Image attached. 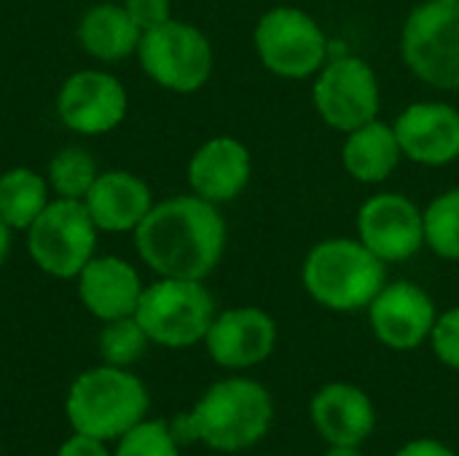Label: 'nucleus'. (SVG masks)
<instances>
[{"mask_svg":"<svg viewBox=\"0 0 459 456\" xmlns=\"http://www.w3.org/2000/svg\"><path fill=\"white\" fill-rule=\"evenodd\" d=\"M226 237L218 204L180 194L151 207L134 231V250L156 277L204 282L226 253Z\"/></svg>","mask_w":459,"mask_h":456,"instance_id":"obj_1","label":"nucleus"},{"mask_svg":"<svg viewBox=\"0 0 459 456\" xmlns=\"http://www.w3.org/2000/svg\"><path fill=\"white\" fill-rule=\"evenodd\" d=\"M274 403L264 384L242 376L215 382L199 403L169 422L178 443L202 441L215 452H245L253 449L272 427Z\"/></svg>","mask_w":459,"mask_h":456,"instance_id":"obj_2","label":"nucleus"},{"mask_svg":"<svg viewBox=\"0 0 459 456\" xmlns=\"http://www.w3.org/2000/svg\"><path fill=\"white\" fill-rule=\"evenodd\" d=\"M301 285L309 298L331 312L350 314L368 309L387 285V263L358 237L320 239L301 263Z\"/></svg>","mask_w":459,"mask_h":456,"instance_id":"obj_3","label":"nucleus"},{"mask_svg":"<svg viewBox=\"0 0 459 456\" xmlns=\"http://www.w3.org/2000/svg\"><path fill=\"white\" fill-rule=\"evenodd\" d=\"M148 390L126 368L102 366L81 374L67 395V419L75 433L113 441L143 422Z\"/></svg>","mask_w":459,"mask_h":456,"instance_id":"obj_4","label":"nucleus"},{"mask_svg":"<svg viewBox=\"0 0 459 456\" xmlns=\"http://www.w3.org/2000/svg\"><path fill=\"white\" fill-rule=\"evenodd\" d=\"M253 48L266 73L285 81H307L331 56L323 24L304 8L274 5L255 22Z\"/></svg>","mask_w":459,"mask_h":456,"instance_id":"obj_5","label":"nucleus"},{"mask_svg":"<svg viewBox=\"0 0 459 456\" xmlns=\"http://www.w3.org/2000/svg\"><path fill=\"white\" fill-rule=\"evenodd\" d=\"M215 314V298L202 280L175 277H159L145 285L134 312L148 339L167 349H186L204 341Z\"/></svg>","mask_w":459,"mask_h":456,"instance_id":"obj_6","label":"nucleus"},{"mask_svg":"<svg viewBox=\"0 0 459 456\" xmlns=\"http://www.w3.org/2000/svg\"><path fill=\"white\" fill-rule=\"evenodd\" d=\"M401 56L414 78L459 91V0H422L403 22Z\"/></svg>","mask_w":459,"mask_h":456,"instance_id":"obj_7","label":"nucleus"},{"mask_svg":"<svg viewBox=\"0 0 459 456\" xmlns=\"http://www.w3.org/2000/svg\"><path fill=\"white\" fill-rule=\"evenodd\" d=\"M134 56L143 73L172 94H194L204 89L215 67L210 38L196 24L175 16L143 32Z\"/></svg>","mask_w":459,"mask_h":456,"instance_id":"obj_8","label":"nucleus"},{"mask_svg":"<svg viewBox=\"0 0 459 456\" xmlns=\"http://www.w3.org/2000/svg\"><path fill=\"white\" fill-rule=\"evenodd\" d=\"M24 234L27 255L43 274L54 280H75L97 255V237L102 231L83 202L54 196Z\"/></svg>","mask_w":459,"mask_h":456,"instance_id":"obj_9","label":"nucleus"},{"mask_svg":"<svg viewBox=\"0 0 459 456\" xmlns=\"http://www.w3.org/2000/svg\"><path fill=\"white\" fill-rule=\"evenodd\" d=\"M312 105L323 124L347 134L379 118V78L374 67L358 54L328 56V62L312 78Z\"/></svg>","mask_w":459,"mask_h":456,"instance_id":"obj_10","label":"nucleus"},{"mask_svg":"<svg viewBox=\"0 0 459 456\" xmlns=\"http://www.w3.org/2000/svg\"><path fill=\"white\" fill-rule=\"evenodd\" d=\"M129 113L126 86L108 70H78L56 91V116L62 126L83 137H100L124 124Z\"/></svg>","mask_w":459,"mask_h":456,"instance_id":"obj_11","label":"nucleus"},{"mask_svg":"<svg viewBox=\"0 0 459 456\" xmlns=\"http://www.w3.org/2000/svg\"><path fill=\"white\" fill-rule=\"evenodd\" d=\"M358 239L387 266L406 263L425 247L422 207L398 191L374 194L358 210Z\"/></svg>","mask_w":459,"mask_h":456,"instance_id":"obj_12","label":"nucleus"},{"mask_svg":"<svg viewBox=\"0 0 459 456\" xmlns=\"http://www.w3.org/2000/svg\"><path fill=\"white\" fill-rule=\"evenodd\" d=\"M366 312L377 341L393 352H411L430 341L438 320L430 293L409 280L387 282Z\"/></svg>","mask_w":459,"mask_h":456,"instance_id":"obj_13","label":"nucleus"},{"mask_svg":"<svg viewBox=\"0 0 459 456\" xmlns=\"http://www.w3.org/2000/svg\"><path fill=\"white\" fill-rule=\"evenodd\" d=\"M204 347L215 366L245 371L272 357L277 347V323L261 306H234L215 314Z\"/></svg>","mask_w":459,"mask_h":456,"instance_id":"obj_14","label":"nucleus"},{"mask_svg":"<svg viewBox=\"0 0 459 456\" xmlns=\"http://www.w3.org/2000/svg\"><path fill=\"white\" fill-rule=\"evenodd\" d=\"M403 159L422 167H449L459 159V110L441 99L406 105L395 124Z\"/></svg>","mask_w":459,"mask_h":456,"instance_id":"obj_15","label":"nucleus"},{"mask_svg":"<svg viewBox=\"0 0 459 456\" xmlns=\"http://www.w3.org/2000/svg\"><path fill=\"white\" fill-rule=\"evenodd\" d=\"M253 177V156L250 148L231 137L218 134L202 142L186 167V180L191 194L210 204H229L234 202Z\"/></svg>","mask_w":459,"mask_h":456,"instance_id":"obj_16","label":"nucleus"},{"mask_svg":"<svg viewBox=\"0 0 459 456\" xmlns=\"http://www.w3.org/2000/svg\"><path fill=\"white\" fill-rule=\"evenodd\" d=\"M309 419L328 446H360L377 430L374 400L347 382L320 387L309 400Z\"/></svg>","mask_w":459,"mask_h":456,"instance_id":"obj_17","label":"nucleus"},{"mask_svg":"<svg viewBox=\"0 0 459 456\" xmlns=\"http://www.w3.org/2000/svg\"><path fill=\"white\" fill-rule=\"evenodd\" d=\"M91 220L105 234H134L156 204L151 185L129 169H105L83 199Z\"/></svg>","mask_w":459,"mask_h":456,"instance_id":"obj_18","label":"nucleus"},{"mask_svg":"<svg viewBox=\"0 0 459 456\" xmlns=\"http://www.w3.org/2000/svg\"><path fill=\"white\" fill-rule=\"evenodd\" d=\"M75 282L81 304L102 323L132 317L145 290L137 269L118 255H94Z\"/></svg>","mask_w":459,"mask_h":456,"instance_id":"obj_19","label":"nucleus"},{"mask_svg":"<svg viewBox=\"0 0 459 456\" xmlns=\"http://www.w3.org/2000/svg\"><path fill=\"white\" fill-rule=\"evenodd\" d=\"M403 153L395 137L393 124L374 118L352 132L344 134L342 145V167L344 172L363 185H379L390 180V175L398 169Z\"/></svg>","mask_w":459,"mask_h":456,"instance_id":"obj_20","label":"nucleus"},{"mask_svg":"<svg viewBox=\"0 0 459 456\" xmlns=\"http://www.w3.org/2000/svg\"><path fill=\"white\" fill-rule=\"evenodd\" d=\"M78 46L97 62H121L137 54L143 30L121 3H94L75 27Z\"/></svg>","mask_w":459,"mask_h":456,"instance_id":"obj_21","label":"nucleus"},{"mask_svg":"<svg viewBox=\"0 0 459 456\" xmlns=\"http://www.w3.org/2000/svg\"><path fill=\"white\" fill-rule=\"evenodd\" d=\"M51 199L46 175L32 167H11L0 175V218L13 231H27Z\"/></svg>","mask_w":459,"mask_h":456,"instance_id":"obj_22","label":"nucleus"},{"mask_svg":"<svg viewBox=\"0 0 459 456\" xmlns=\"http://www.w3.org/2000/svg\"><path fill=\"white\" fill-rule=\"evenodd\" d=\"M97 175H100V167H97L94 156L81 145H67V148L56 151L46 169L51 194L59 199H78V202L86 199Z\"/></svg>","mask_w":459,"mask_h":456,"instance_id":"obj_23","label":"nucleus"},{"mask_svg":"<svg viewBox=\"0 0 459 456\" xmlns=\"http://www.w3.org/2000/svg\"><path fill=\"white\" fill-rule=\"evenodd\" d=\"M425 247L444 261H459V188L438 194L422 210Z\"/></svg>","mask_w":459,"mask_h":456,"instance_id":"obj_24","label":"nucleus"},{"mask_svg":"<svg viewBox=\"0 0 459 456\" xmlns=\"http://www.w3.org/2000/svg\"><path fill=\"white\" fill-rule=\"evenodd\" d=\"M148 344H151V339L134 314L105 323V328L100 333V355L105 357L108 366H116V368H126V366L137 363Z\"/></svg>","mask_w":459,"mask_h":456,"instance_id":"obj_25","label":"nucleus"},{"mask_svg":"<svg viewBox=\"0 0 459 456\" xmlns=\"http://www.w3.org/2000/svg\"><path fill=\"white\" fill-rule=\"evenodd\" d=\"M178 441L167 422H140L126 435H121V443L116 456H180Z\"/></svg>","mask_w":459,"mask_h":456,"instance_id":"obj_26","label":"nucleus"},{"mask_svg":"<svg viewBox=\"0 0 459 456\" xmlns=\"http://www.w3.org/2000/svg\"><path fill=\"white\" fill-rule=\"evenodd\" d=\"M430 344L436 357L446 368L459 371V306H452L444 314H438L436 328L430 333Z\"/></svg>","mask_w":459,"mask_h":456,"instance_id":"obj_27","label":"nucleus"},{"mask_svg":"<svg viewBox=\"0 0 459 456\" xmlns=\"http://www.w3.org/2000/svg\"><path fill=\"white\" fill-rule=\"evenodd\" d=\"M121 5L143 32L172 19V0H121Z\"/></svg>","mask_w":459,"mask_h":456,"instance_id":"obj_28","label":"nucleus"},{"mask_svg":"<svg viewBox=\"0 0 459 456\" xmlns=\"http://www.w3.org/2000/svg\"><path fill=\"white\" fill-rule=\"evenodd\" d=\"M56 456H110L105 449V441L100 438H91V435H83V433H75L67 443H62L59 454Z\"/></svg>","mask_w":459,"mask_h":456,"instance_id":"obj_29","label":"nucleus"},{"mask_svg":"<svg viewBox=\"0 0 459 456\" xmlns=\"http://www.w3.org/2000/svg\"><path fill=\"white\" fill-rule=\"evenodd\" d=\"M395 456H457L446 443L436 441V438H417V441H409L403 443Z\"/></svg>","mask_w":459,"mask_h":456,"instance_id":"obj_30","label":"nucleus"},{"mask_svg":"<svg viewBox=\"0 0 459 456\" xmlns=\"http://www.w3.org/2000/svg\"><path fill=\"white\" fill-rule=\"evenodd\" d=\"M11 234H13V228L0 218V266L5 263V258L11 253Z\"/></svg>","mask_w":459,"mask_h":456,"instance_id":"obj_31","label":"nucleus"},{"mask_svg":"<svg viewBox=\"0 0 459 456\" xmlns=\"http://www.w3.org/2000/svg\"><path fill=\"white\" fill-rule=\"evenodd\" d=\"M323 456H363L360 446H328V452Z\"/></svg>","mask_w":459,"mask_h":456,"instance_id":"obj_32","label":"nucleus"}]
</instances>
